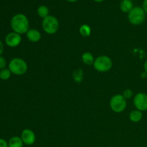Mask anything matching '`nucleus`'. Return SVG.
Returning <instances> with one entry per match:
<instances>
[{"label": "nucleus", "mask_w": 147, "mask_h": 147, "mask_svg": "<svg viewBox=\"0 0 147 147\" xmlns=\"http://www.w3.org/2000/svg\"><path fill=\"white\" fill-rule=\"evenodd\" d=\"M11 27L13 31L20 34L27 33L29 30V20L23 14H17L11 20Z\"/></svg>", "instance_id": "obj_1"}, {"label": "nucleus", "mask_w": 147, "mask_h": 147, "mask_svg": "<svg viewBox=\"0 0 147 147\" xmlns=\"http://www.w3.org/2000/svg\"><path fill=\"white\" fill-rule=\"evenodd\" d=\"M9 69L11 73L16 75V76H22L25 74L27 71V64L24 60L21 58L12 59L9 63Z\"/></svg>", "instance_id": "obj_2"}, {"label": "nucleus", "mask_w": 147, "mask_h": 147, "mask_svg": "<svg viewBox=\"0 0 147 147\" xmlns=\"http://www.w3.org/2000/svg\"><path fill=\"white\" fill-rule=\"evenodd\" d=\"M128 19L131 24L134 25H139L145 21L146 12L142 7H135L129 13Z\"/></svg>", "instance_id": "obj_3"}, {"label": "nucleus", "mask_w": 147, "mask_h": 147, "mask_svg": "<svg viewBox=\"0 0 147 147\" xmlns=\"http://www.w3.org/2000/svg\"><path fill=\"white\" fill-rule=\"evenodd\" d=\"M113 66L112 60L109 56L100 55L95 60L93 67L97 71L106 73L110 70Z\"/></svg>", "instance_id": "obj_4"}, {"label": "nucleus", "mask_w": 147, "mask_h": 147, "mask_svg": "<svg viewBox=\"0 0 147 147\" xmlns=\"http://www.w3.org/2000/svg\"><path fill=\"white\" fill-rule=\"evenodd\" d=\"M42 29L46 33L49 34H53L59 29V21L54 16L49 15L48 17L43 19L42 23Z\"/></svg>", "instance_id": "obj_5"}, {"label": "nucleus", "mask_w": 147, "mask_h": 147, "mask_svg": "<svg viewBox=\"0 0 147 147\" xmlns=\"http://www.w3.org/2000/svg\"><path fill=\"white\" fill-rule=\"evenodd\" d=\"M126 99L123 95H115L110 100V107L116 113H121L126 108Z\"/></svg>", "instance_id": "obj_6"}, {"label": "nucleus", "mask_w": 147, "mask_h": 147, "mask_svg": "<svg viewBox=\"0 0 147 147\" xmlns=\"http://www.w3.org/2000/svg\"><path fill=\"white\" fill-rule=\"evenodd\" d=\"M134 104L137 110L141 111H147V94L139 93L134 98Z\"/></svg>", "instance_id": "obj_7"}, {"label": "nucleus", "mask_w": 147, "mask_h": 147, "mask_svg": "<svg viewBox=\"0 0 147 147\" xmlns=\"http://www.w3.org/2000/svg\"><path fill=\"white\" fill-rule=\"evenodd\" d=\"M21 34L14 32L9 33L5 37L6 44L10 47H17L21 43Z\"/></svg>", "instance_id": "obj_8"}, {"label": "nucleus", "mask_w": 147, "mask_h": 147, "mask_svg": "<svg viewBox=\"0 0 147 147\" xmlns=\"http://www.w3.org/2000/svg\"><path fill=\"white\" fill-rule=\"evenodd\" d=\"M21 139L24 144L30 146V145H32L35 142V134L31 129H24L21 134Z\"/></svg>", "instance_id": "obj_9"}, {"label": "nucleus", "mask_w": 147, "mask_h": 147, "mask_svg": "<svg viewBox=\"0 0 147 147\" xmlns=\"http://www.w3.org/2000/svg\"><path fill=\"white\" fill-rule=\"evenodd\" d=\"M27 39L32 42H37L41 39V33L35 29H31L26 33Z\"/></svg>", "instance_id": "obj_10"}, {"label": "nucleus", "mask_w": 147, "mask_h": 147, "mask_svg": "<svg viewBox=\"0 0 147 147\" xmlns=\"http://www.w3.org/2000/svg\"><path fill=\"white\" fill-rule=\"evenodd\" d=\"M143 117V114H142V111L139 110H134L129 114V119L131 121L134 122V123H137L139 122L142 119Z\"/></svg>", "instance_id": "obj_11"}, {"label": "nucleus", "mask_w": 147, "mask_h": 147, "mask_svg": "<svg viewBox=\"0 0 147 147\" xmlns=\"http://www.w3.org/2000/svg\"><path fill=\"white\" fill-rule=\"evenodd\" d=\"M133 8V3L131 0H122L120 4L121 10L124 13H129Z\"/></svg>", "instance_id": "obj_12"}, {"label": "nucleus", "mask_w": 147, "mask_h": 147, "mask_svg": "<svg viewBox=\"0 0 147 147\" xmlns=\"http://www.w3.org/2000/svg\"><path fill=\"white\" fill-rule=\"evenodd\" d=\"M82 61L84 64L87 65H93L94 63V57H93V55L89 52H86V53H84L83 55H82Z\"/></svg>", "instance_id": "obj_13"}, {"label": "nucleus", "mask_w": 147, "mask_h": 147, "mask_svg": "<svg viewBox=\"0 0 147 147\" xmlns=\"http://www.w3.org/2000/svg\"><path fill=\"white\" fill-rule=\"evenodd\" d=\"M23 144L24 143L21 137H19V136H13L8 142L9 147H22Z\"/></svg>", "instance_id": "obj_14"}, {"label": "nucleus", "mask_w": 147, "mask_h": 147, "mask_svg": "<svg viewBox=\"0 0 147 147\" xmlns=\"http://www.w3.org/2000/svg\"><path fill=\"white\" fill-rule=\"evenodd\" d=\"M73 80L76 83H81L84 78V73L82 69H76L73 73Z\"/></svg>", "instance_id": "obj_15"}, {"label": "nucleus", "mask_w": 147, "mask_h": 147, "mask_svg": "<svg viewBox=\"0 0 147 147\" xmlns=\"http://www.w3.org/2000/svg\"><path fill=\"white\" fill-rule=\"evenodd\" d=\"M79 32H80V35L83 37H89L91 34V28L88 24H82L79 29Z\"/></svg>", "instance_id": "obj_16"}, {"label": "nucleus", "mask_w": 147, "mask_h": 147, "mask_svg": "<svg viewBox=\"0 0 147 147\" xmlns=\"http://www.w3.org/2000/svg\"><path fill=\"white\" fill-rule=\"evenodd\" d=\"M37 14L41 18L45 19L49 16V9L45 5H41L37 8Z\"/></svg>", "instance_id": "obj_17"}, {"label": "nucleus", "mask_w": 147, "mask_h": 147, "mask_svg": "<svg viewBox=\"0 0 147 147\" xmlns=\"http://www.w3.org/2000/svg\"><path fill=\"white\" fill-rule=\"evenodd\" d=\"M11 72L10 71L9 69H2V70H0V78H1V80H7L11 77Z\"/></svg>", "instance_id": "obj_18"}, {"label": "nucleus", "mask_w": 147, "mask_h": 147, "mask_svg": "<svg viewBox=\"0 0 147 147\" xmlns=\"http://www.w3.org/2000/svg\"><path fill=\"white\" fill-rule=\"evenodd\" d=\"M132 95H133V92H132V90H131V89H126V90L123 91V96L126 99L130 98L132 96Z\"/></svg>", "instance_id": "obj_19"}, {"label": "nucleus", "mask_w": 147, "mask_h": 147, "mask_svg": "<svg viewBox=\"0 0 147 147\" xmlns=\"http://www.w3.org/2000/svg\"><path fill=\"white\" fill-rule=\"evenodd\" d=\"M7 65V61L3 57H0V70L5 68Z\"/></svg>", "instance_id": "obj_20"}, {"label": "nucleus", "mask_w": 147, "mask_h": 147, "mask_svg": "<svg viewBox=\"0 0 147 147\" xmlns=\"http://www.w3.org/2000/svg\"><path fill=\"white\" fill-rule=\"evenodd\" d=\"M0 147H9L8 143L4 139H0Z\"/></svg>", "instance_id": "obj_21"}, {"label": "nucleus", "mask_w": 147, "mask_h": 147, "mask_svg": "<svg viewBox=\"0 0 147 147\" xmlns=\"http://www.w3.org/2000/svg\"><path fill=\"white\" fill-rule=\"evenodd\" d=\"M142 8H143V9L144 10L146 14H147V0H144V1Z\"/></svg>", "instance_id": "obj_22"}, {"label": "nucleus", "mask_w": 147, "mask_h": 147, "mask_svg": "<svg viewBox=\"0 0 147 147\" xmlns=\"http://www.w3.org/2000/svg\"><path fill=\"white\" fill-rule=\"evenodd\" d=\"M3 51H4V45H3L2 42L0 40V57L3 53Z\"/></svg>", "instance_id": "obj_23"}, {"label": "nucleus", "mask_w": 147, "mask_h": 147, "mask_svg": "<svg viewBox=\"0 0 147 147\" xmlns=\"http://www.w3.org/2000/svg\"><path fill=\"white\" fill-rule=\"evenodd\" d=\"M141 77L142 78H146L147 77V73H146V72H143V73L141 74Z\"/></svg>", "instance_id": "obj_24"}, {"label": "nucleus", "mask_w": 147, "mask_h": 147, "mask_svg": "<svg viewBox=\"0 0 147 147\" xmlns=\"http://www.w3.org/2000/svg\"><path fill=\"white\" fill-rule=\"evenodd\" d=\"M144 71L147 73V60L145 62L144 64Z\"/></svg>", "instance_id": "obj_25"}, {"label": "nucleus", "mask_w": 147, "mask_h": 147, "mask_svg": "<svg viewBox=\"0 0 147 147\" xmlns=\"http://www.w3.org/2000/svg\"><path fill=\"white\" fill-rule=\"evenodd\" d=\"M67 1H68L69 2H76L78 0H67Z\"/></svg>", "instance_id": "obj_26"}, {"label": "nucleus", "mask_w": 147, "mask_h": 147, "mask_svg": "<svg viewBox=\"0 0 147 147\" xmlns=\"http://www.w3.org/2000/svg\"><path fill=\"white\" fill-rule=\"evenodd\" d=\"M93 1H96V2H102V1H103V0H93Z\"/></svg>", "instance_id": "obj_27"}, {"label": "nucleus", "mask_w": 147, "mask_h": 147, "mask_svg": "<svg viewBox=\"0 0 147 147\" xmlns=\"http://www.w3.org/2000/svg\"><path fill=\"white\" fill-rule=\"evenodd\" d=\"M131 1H132V0H131Z\"/></svg>", "instance_id": "obj_28"}]
</instances>
